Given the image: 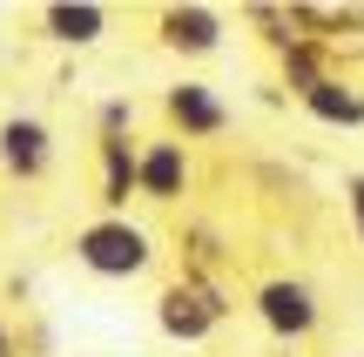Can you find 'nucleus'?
Segmentation results:
<instances>
[{
  "label": "nucleus",
  "mask_w": 364,
  "mask_h": 357,
  "mask_svg": "<svg viewBox=\"0 0 364 357\" xmlns=\"http://www.w3.org/2000/svg\"><path fill=\"white\" fill-rule=\"evenodd\" d=\"M68 250H75V263L88 270V277H102V283H135V277L156 270L162 243H156V229L135 223V216H88V223L75 229Z\"/></svg>",
  "instance_id": "nucleus-1"
},
{
  "label": "nucleus",
  "mask_w": 364,
  "mask_h": 357,
  "mask_svg": "<svg viewBox=\"0 0 364 357\" xmlns=\"http://www.w3.org/2000/svg\"><path fill=\"white\" fill-rule=\"evenodd\" d=\"M156 331L169 337V344H182V351H196V344H209V337L230 324V290H223L216 277H196V270H182V277H169L156 290Z\"/></svg>",
  "instance_id": "nucleus-2"
},
{
  "label": "nucleus",
  "mask_w": 364,
  "mask_h": 357,
  "mask_svg": "<svg viewBox=\"0 0 364 357\" xmlns=\"http://www.w3.org/2000/svg\"><path fill=\"white\" fill-rule=\"evenodd\" d=\"M250 317H257L277 344H311V337L324 331V297H317L311 277L277 270V277L250 283Z\"/></svg>",
  "instance_id": "nucleus-3"
},
{
  "label": "nucleus",
  "mask_w": 364,
  "mask_h": 357,
  "mask_svg": "<svg viewBox=\"0 0 364 357\" xmlns=\"http://www.w3.org/2000/svg\"><path fill=\"white\" fill-rule=\"evenodd\" d=\"M230 121H236V108L216 94V81H196V75H182L162 88V135H176V142H216V135H230Z\"/></svg>",
  "instance_id": "nucleus-4"
},
{
  "label": "nucleus",
  "mask_w": 364,
  "mask_h": 357,
  "mask_svg": "<svg viewBox=\"0 0 364 357\" xmlns=\"http://www.w3.org/2000/svg\"><path fill=\"white\" fill-rule=\"evenodd\" d=\"M189 182H196L189 142H176V135H149V142H135V202H149V209H176V202L189 196Z\"/></svg>",
  "instance_id": "nucleus-5"
},
{
  "label": "nucleus",
  "mask_w": 364,
  "mask_h": 357,
  "mask_svg": "<svg viewBox=\"0 0 364 357\" xmlns=\"http://www.w3.org/2000/svg\"><path fill=\"white\" fill-rule=\"evenodd\" d=\"M48 169H54V128L27 108L0 115V175L7 182H48Z\"/></svg>",
  "instance_id": "nucleus-6"
},
{
  "label": "nucleus",
  "mask_w": 364,
  "mask_h": 357,
  "mask_svg": "<svg viewBox=\"0 0 364 357\" xmlns=\"http://www.w3.org/2000/svg\"><path fill=\"white\" fill-rule=\"evenodd\" d=\"M156 40L182 61H209V54H223V13L203 7V0H169V7L156 13Z\"/></svg>",
  "instance_id": "nucleus-7"
},
{
  "label": "nucleus",
  "mask_w": 364,
  "mask_h": 357,
  "mask_svg": "<svg viewBox=\"0 0 364 357\" xmlns=\"http://www.w3.org/2000/svg\"><path fill=\"white\" fill-rule=\"evenodd\" d=\"M41 40H54V48H102L108 34V7L102 0H48V7L34 13Z\"/></svg>",
  "instance_id": "nucleus-8"
},
{
  "label": "nucleus",
  "mask_w": 364,
  "mask_h": 357,
  "mask_svg": "<svg viewBox=\"0 0 364 357\" xmlns=\"http://www.w3.org/2000/svg\"><path fill=\"white\" fill-rule=\"evenodd\" d=\"M297 108L317 121V128H344V135H358V128H364V88H358L351 75H338V67H331L317 88H304V94H297Z\"/></svg>",
  "instance_id": "nucleus-9"
},
{
  "label": "nucleus",
  "mask_w": 364,
  "mask_h": 357,
  "mask_svg": "<svg viewBox=\"0 0 364 357\" xmlns=\"http://www.w3.org/2000/svg\"><path fill=\"white\" fill-rule=\"evenodd\" d=\"M95 202H102V216H129V202H135V135L129 142L95 135Z\"/></svg>",
  "instance_id": "nucleus-10"
},
{
  "label": "nucleus",
  "mask_w": 364,
  "mask_h": 357,
  "mask_svg": "<svg viewBox=\"0 0 364 357\" xmlns=\"http://www.w3.org/2000/svg\"><path fill=\"white\" fill-rule=\"evenodd\" d=\"M277 75H284V88H290V94H304V88H317V81L331 75V54H324V40H317V34H304V40H290V48L277 54Z\"/></svg>",
  "instance_id": "nucleus-11"
},
{
  "label": "nucleus",
  "mask_w": 364,
  "mask_h": 357,
  "mask_svg": "<svg viewBox=\"0 0 364 357\" xmlns=\"http://www.w3.org/2000/svg\"><path fill=\"white\" fill-rule=\"evenodd\" d=\"M95 128L108 135V142H129V128H135V101H102V115H95Z\"/></svg>",
  "instance_id": "nucleus-12"
},
{
  "label": "nucleus",
  "mask_w": 364,
  "mask_h": 357,
  "mask_svg": "<svg viewBox=\"0 0 364 357\" xmlns=\"http://www.w3.org/2000/svg\"><path fill=\"white\" fill-rule=\"evenodd\" d=\"M344 223H351V236H358V250H364V169L344 175Z\"/></svg>",
  "instance_id": "nucleus-13"
},
{
  "label": "nucleus",
  "mask_w": 364,
  "mask_h": 357,
  "mask_svg": "<svg viewBox=\"0 0 364 357\" xmlns=\"http://www.w3.org/2000/svg\"><path fill=\"white\" fill-rule=\"evenodd\" d=\"M0 357H14V331H7V324H0Z\"/></svg>",
  "instance_id": "nucleus-14"
}]
</instances>
